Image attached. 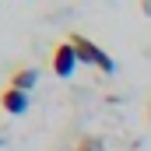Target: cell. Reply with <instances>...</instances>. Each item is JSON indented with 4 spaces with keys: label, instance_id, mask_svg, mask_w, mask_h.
Instances as JSON below:
<instances>
[{
    "label": "cell",
    "instance_id": "1",
    "mask_svg": "<svg viewBox=\"0 0 151 151\" xmlns=\"http://www.w3.org/2000/svg\"><path fill=\"white\" fill-rule=\"evenodd\" d=\"M67 39H70V46L77 49V60H81V63H91V67H99L102 74H113V70H116V60L102 49V46H95L88 35H81V32H67Z\"/></svg>",
    "mask_w": 151,
    "mask_h": 151
},
{
    "label": "cell",
    "instance_id": "2",
    "mask_svg": "<svg viewBox=\"0 0 151 151\" xmlns=\"http://www.w3.org/2000/svg\"><path fill=\"white\" fill-rule=\"evenodd\" d=\"M77 63H81V60H77V49L70 46V39L56 42V49H53V74L56 77H70Z\"/></svg>",
    "mask_w": 151,
    "mask_h": 151
},
{
    "label": "cell",
    "instance_id": "3",
    "mask_svg": "<svg viewBox=\"0 0 151 151\" xmlns=\"http://www.w3.org/2000/svg\"><path fill=\"white\" fill-rule=\"evenodd\" d=\"M0 109L7 116H21V113H28V91H18V88H4L0 91Z\"/></svg>",
    "mask_w": 151,
    "mask_h": 151
},
{
    "label": "cell",
    "instance_id": "4",
    "mask_svg": "<svg viewBox=\"0 0 151 151\" xmlns=\"http://www.w3.org/2000/svg\"><path fill=\"white\" fill-rule=\"evenodd\" d=\"M7 84L18 88V91H28V88H35V84H39V70H35V67H18L14 74L7 77Z\"/></svg>",
    "mask_w": 151,
    "mask_h": 151
},
{
    "label": "cell",
    "instance_id": "5",
    "mask_svg": "<svg viewBox=\"0 0 151 151\" xmlns=\"http://www.w3.org/2000/svg\"><path fill=\"white\" fill-rule=\"evenodd\" d=\"M74 151H106V144L99 141V137H91V134H84L81 141L74 144Z\"/></svg>",
    "mask_w": 151,
    "mask_h": 151
},
{
    "label": "cell",
    "instance_id": "6",
    "mask_svg": "<svg viewBox=\"0 0 151 151\" xmlns=\"http://www.w3.org/2000/svg\"><path fill=\"white\" fill-rule=\"evenodd\" d=\"M141 11H144V14H151V0H141Z\"/></svg>",
    "mask_w": 151,
    "mask_h": 151
},
{
    "label": "cell",
    "instance_id": "7",
    "mask_svg": "<svg viewBox=\"0 0 151 151\" xmlns=\"http://www.w3.org/2000/svg\"><path fill=\"white\" fill-rule=\"evenodd\" d=\"M148 116H151V109H148Z\"/></svg>",
    "mask_w": 151,
    "mask_h": 151
}]
</instances>
